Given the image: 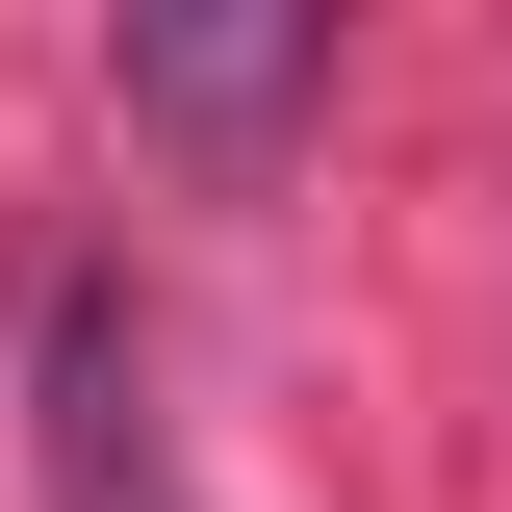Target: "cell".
<instances>
[{
    "instance_id": "6da1fadb",
    "label": "cell",
    "mask_w": 512,
    "mask_h": 512,
    "mask_svg": "<svg viewBox=\"0 0 512 512\" xmlns=\"http://www.w3.org/2000/svg\"><path fill=\"white\" fill-rule=\"evenodd\" d=\"M333 77V26H128V103L154 128H282Z\"/></svg>"
}]
</instances>
